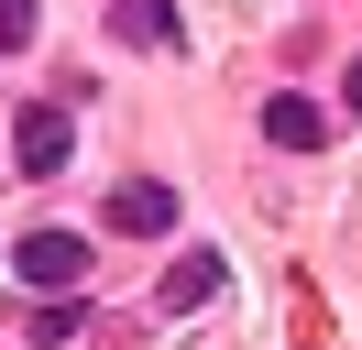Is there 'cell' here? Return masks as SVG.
Returning <instances> with one entry per match:
<instances>
[{
    "label": "cell",
    "mask_w": 362,
    "mask_h": 350,
    "mask_svg": "<svg viewBox=\"0 0 362 350\" xmlns=\"http://www.w3.org/2000/svg\"><path fill=\"white\" fill-rule=\"evenodd\" d=\"M66 143H77V121L55 99H33L23 121H11V164H23V175H66Z\"/></svg>",
    "instance_id": "6da1fadb"
},
{
    "label": "cell",
    "mask_w": 362,
    "mask_h": 350,
    "mask_svg": "<svg viewBox=\"0 0 362 350\" xmlns=\"http://www.w3.org/2000/svg\"><path fill=\"white\" fill-rule=\"evenodd\" d=\"M23 284L33 296H77V284H88V241L77 230H33L23 241Z\"/></svg>",
    "instance_id": "7a4b0ae2"
},
{
    "label": "cell",
    "mask_w": 362,
    "mask_h": 350,
    "mask_svg": "<svg viewBox=\"0 0 362 350\" xmlns=\"http://www.w3.org/2000/svg\"><path fill=\"white\" fill-rule=\"evenodd\" d=\"M110 230L165 241V230H176V186H165V175H143V186H110Z\"/></svg>",
    "instance_id": "3957f363"
},
{
    "label": "cell",
    "mask_w": 362,
    "mask_h": 350,
    "mask_svg": "<svg viewBox=\"0 0 362 350\" xmlns=\"http://www.w3.org/2000/svg\"><path fill=\"white\" fill-rule=\"evenodd\" d=\"M264 143L318 153V143H329V109H318V99H264Z\"/></svg>",
    "instance_id": "277c9868"
},
{
    "label": "cell",
    "mask_w": 362,
    "mask_h": 350,
    "mask_svg": "<svg viewBox=\"0 0 362 350\" xmlns=\"http://www.w3.org/2000/svg\"><path fill=\"white\" fill-rule=\"evenodd\" d=\"M121 33L154 44V55H176V44H187V11H176V0H121Z\"/></svg>",
    "instance_id": "5b68a950"
},
{
    "label": "cell",
    "mask_w": 362,
    "mask_h": 350,
    "mask_svg": "<svg viewBox=\"0 0 362 350\" xmlns=\"http://www.w3.org/2000/svg\"><path fill=\"white\" fill-rule=\"evenodd\" d=\"M220 284H230V262H220V252H198V262H176V274H165V306H209Z\"/></svg>",
    "instance_id": "8992f818"
},
{
    "label": "cell",
    "mask_w": 362,
    "mask_h": 350,
    "mask_svg": "<svg viewBox=\"0 0 362 350\" xmlns=\"http://www.w3.org/2000/svg\"><path fill=\"white\" fill-rule=\"evenodd\" d=\"M33 22H45L33 0H0V44H33Z\"/></svg>",
    "instance_id": "52a82bcc"
},
{
    "label": "cell",
    "mask_w": 362,
    "mask_h": 350,
    "mask_svg": "<svg viewBox=\"0 0 362 350\" xmlns=\"http://www.w3.org/2000/svg\"><path fill=\"white\" fill-rule=\"evenodd\" d=\"M340 109H351V121H362V55H351V77H340Z\"/></svg>",
    "instance_id": "ba28073f"
}]
</instances>
